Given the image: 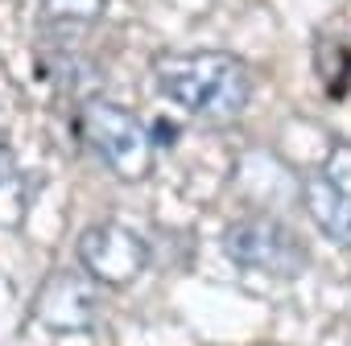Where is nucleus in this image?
Segmentation results:
<instances>
[{
  "label": "nucleus",
  "instance_id": "obj_1",
  "mask_svg": "<svg viewBox=\"0 0 351 346\" xmlns=\"http://www.w3.org/2000/svg\"><path fill=\"white\" fill-rule=\"evenodd\" d=\"M153 83L169 103H178L186 116H195L203 124H232L252 103L248 62L236 54H223V50L157 54Z\"/></svg>",
  "mask_w": 351,
  "mask_h": 346
},
{
  "label": "nucleus",
  "instance_id": "obj_2",
  "mask_svg": "<svg viewBox=\"0 0 351 346\" xmlns=\"http://www.w3.org/2000/svg\"><path fill=\"white\" fill-rule=\"evenodd\" d=\"M75 128L83 144L116 173L120 182H141L153 173V136L141 116L112 99H83Z\"/></svg>",
  "mask_w": 351,
  "mask_h": 346
},
{
  "label": "nucleus",
  "instance_id": "obj_3",
  "mask_svg": "<svg viewBox=\"0 0 351 346\" xmlns=\"http://www.w3.org/2000/svg\"><path fill=\"white\" fill-rule=\"evenodd\" d=\"M223 252L240 268L261 272V276H277V280L298 276L306 268V260H310L298 231L285 227L273 215H248V219L232 223L228 235H223Z\"/></svg>",
  "mask_w": 351,
  "mask_h": 346
},
{
  "label": "nucleus",
  "instance_id": "obj_4",
  "mask_svg": "<svg viewBox=\"0 0 351 346\" xmlns=\"http://www.w3.org/2000/svg\"><path fill=\"white\" fill-rule=\"evenodd\" d=\"M302 198H306V215L314 219V227L330 243L351 248V140L330 144L322 165L306 178Z\"/></svg>",
  "mask_w": 351,
  "mask_h": 346
},
{
  "label": "nucleus",
  "instance_id": "obj_5",
  "mask_svg": "<svg viewBox=\"0 0 351 346\" xmlns=\"http://www.w3.org/2000/svg\"><path fill=\"white\" fill-rule=\"evenodd\" d=\"M79 264L95 284H132L149 268V243L124 223H91L79 235Z\"/></svg>",
  "mask_w": 351,
  "mask_h": 346
},
{
  "label": "nucleus",
  "instance_id": "obj_6",
  "mask_svg": "<svg viewBox=\"0 0 351 346\" xmlns=\"http://www.w3.org/2000/svg\"><path fill=\"white\" fill-rule=\"evenodd\" d=\"M95 280L87 272H54L34 301L38 321L50 330H83L95 321Z\"/></svg>",
  "mask_w": 351,
  "mask_h": 346
},
{
  "label": "nucleus",
  "instance_id": "obj_7",
  "mask_svg": "<svg viewBox=\"0 0 351 346\" xmlns=\"http://www.w3.org/2000/svg\"><path fill=\"white\" fill-rule=\"evenodd\" d=\"M42 9H46L50 21L87 25V21H99L108 13V0H42Z\"/></svg>",
  "mask_w": 351,
  "mask_h": 346
},
{
  "label": "nucleus",
  "instance_id": "obj_8",
  "mask_svg": "<svg viewBox=\"0 0 351 346\" xmlns=\"http://www.w3.org/2000/svg\"><path fill=\"white\" fill-rule=\"evenodd\" d=\"M0 207H13V215L21 219L25 207V186H21V169L13 161V152L0 144Z\"/></svg>",
  "mask_w": 351,
  "mask_h": 346
}]
</instances>
